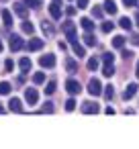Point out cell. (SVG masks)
Segmentation results:
<instances>
[{"mask_svg": "<svg viewBox=\"0 0 139 149\" xmlns=\"http://www.w3.org/2000/svg\"><path fill=\"white\" fill-rule=\"evenodd\" d=\"M61 31L66 33V37H68V41L74 45L76 41H78V37H76V25L72 23V21H66L64 25H61Z\"/></svg>", "mask_w": 139, "mask_h": 149, "instance_id": "cell-1", "label": "cell"}, {"mask_svg": "<svg viewBox=\"0 0 139 149\" xmlns=\"http://www.w3.org/2000/svg\"><path fill=\"white\" fill-rule=\"evenodd\" d=\"M88 94H90V96H100V94H102V84H100L96 78H92V80L88 82Z\"/></svg>", "mask_w": 139, "mask_h": 149, "instance_id": "cell-2", "label": "cell"}, {"mask_svg": "<svg viewBox=\"0 0 139 149\" xmlns=\"http://www.w3.org/2000/svg\"><path fill=\"white\" fill-rule=\"evenodd\" d=\"M23 47H25L23 37H21V35H13V37H10V51H19V49H23Z\"/></svg>", "mask_w": 139, "mask_h": 149, "instance_id": "cell-3", "label": "cell"}, {"mask_svg": "<svg viewBox=\"0 0 139 149\" xmlns=\"http://www.w3.org/2000/svg\"><path fill=\"white\" fill-rule=\"evenodd\" d=\"M66 90L74 96V94H80L82 86H80V82H76V80H68V82H66Z\"/></svg>", "mask_w": 139, "mask_h": 149, "instance_id": "cell-4", "label": "cell"}, {"mask_svg": "<svg viewBox=\"0 0 139 149\" xmlns=\"http://www.w3.org/2000/svg\"><path fill=\"white\" fill-rule=\"evenodd\" d=\"M25 100H27L29 104H37V100H39L37 90H35V88H27V90H25Z\"/></svg>", "mask_w": 139, "mask_h": 149, "instance_id": "cell-5", "label": "cell"}, {"mask_svg": "<svg viewBox=\"0 0 139 149\" xmlns=\"http://www.w3.org/2000/svg\"><path fill=\"white\" fill-rule=\"evenodd\" d=\"M39 63H41V68H53V65H55V55H51V53L41 55Z\"/></svg>", "mask_w": 139, "mask_h": 149, "instance_id": "cell-6", "label": "cell"}, {"mask_svg": "<svg viewBox=\"0 0 139 149\" xmlns=\"http://www.w3.org/2000/svg\"><path fill=\"white\" fill-rule=\"evenodd\" d=\"M49 15H51V19H53V21H59V19H61L59 2H51V6H49Z\"/></svg>", "mask_w": 139, "mask_h": 149, "instance_id": "cell-7", "label": "cell"}, {"mask_svg": "<svg viewBox=\"0 0 139 149\" xmlns=\"http://www.w3.org/2000/svg\"><path fill=\"white\" fill-rule=\"evenodd\" d=\"M100 108H98V104H92V102H84L82 104V112L84 114H96Z\"/></svg>", "mask_w": 139, "mask_h": 149, "instance_id": "cell-8", "label": "cell"}, {"mask_svg": "<svg viewBox=\"0 0 139 149\" xmlns=\"http://www.w3.org/2000/svg\"><path fill=\"white\" fill-rule=\"evenodd\" d=\"M13 10H15L21 19H25V17L29 15V10H27V6H25V2H17V4L13 6Z\"/></svg>", "mask_w": 139, "mask_h": 149, "instance_id": "cell-9", "label": "cell"}, {"mask_svg": "<svg viewBox=\"0 0 139 149\" xmlns=\"http://www.w3.org/2000/svg\"><path fill=\"white\" fill-rule=\"evenodd\" d=\"M25 47H27L29 51H39V49L43 47V39H31Z\"/></svg>", "mask_w": 139, "mask_h": 149, "instance_id": "cell-10", "label": "cell"}, {"mask_svg": "<svg viewBox=\"0 0 139 149\" xmlns=\"http://www.w3.org/2000/svg\"><path fill=\"white\" fill-rule=\"evenodd\" d=\"M135 94H137V84H129V86L125 88V92H123V98H125V100H131Z\"/></svg>", "mask_w": 139, "mask_h": 149, "instance_id": "cell-11", "label": "cell"}, {"mask_svg": "<svg viewBox=\"0 0 139 149\" xmlns=\"http://www.w3.org/2000/svg\"><path fill=\"white\" fill-rule=\"evenodd\" d=\"M8 108H10L13 112H23V102H21L19 98H10V102H8Z\"/></svg>", "mask_w": 139, "mask_h": 149, "instance_id": "cell-12", "label": "cell"}, {"mask_svg": "<svg viewBox=\"0 0 139 149\" xmlns=\"http://www.w3.org/2000/svg\"><path fill=\"white\" fill-rule=\"evenodd\" d=\"M102 6H104V13H108V15H117V4L112 2V0H106Z\"/></svg>", "mask_w": 139, "mask_h": 149, "instance_id": "cell-13", "label": "cell"}, {"mask_svg": "<svg viewBox=\"0 0 139 149\" xmlns=\"http://www.w3.org/2000/svg\"><path fill=\"white\" fill-rule=\"evenodd\" d=\"M115 74V65L110 63V61H104V68H102V76H106V78H110Z\"/></svg>", "mask_w": 139, "mask_h": 149, "instance_id": "cell-14", "label": "cell"}, {"mask_svg": "<svg viewBox=\"0 0 139 149\" xmlns=\"http://www.w3.org/2000/svg\"><path fill=\"white\" fill-rule=\"evenodd\" d=\"M0 17H2V21H4V25H6V27H10V25H13V15H10V10H6V8H4L2 13H0Z\"/></svg>", "mask_w": 139, "mask_h": 149, "instance_id": "cell-15", "label": "cell"}, {"mask_svg": "<svg viewBox=\"0 0 139 149\" xmlns=\"http://www.w3.org/2000/svg\"><path fill=\"white\" fill-rule=\"evenodd\" d=\"M80 25H82V29H84V31H92V29H94V23H92L90 19H86V17H84V19H80Z\"/></svg>", "mask_w": 139, "mask_h": 149, "instance_id": "cell-16", "label": "cell"}, {"mask_svg": "<svg viewBox=\"0 0 139 149\" xmlns=\"http://www.w3.org/2000/svg\"><path fill=\"white\" fill-rule=\"evenodd\" d=\"M82 39H84V43H86V45H90V47H92V45H96V39H94V35H92L90 31H86V35H84Z\"/></svg>", "mask_w": 139, "mask_h": 149, "instance_id": "cell-17", "label": "cell"}, {"mask_svg": "<svg viewBox=\"0 0 139 149\" xmlns=\"http://www.w3.org/2000/svg\"><path fill=\"white\" fill-rule=\"evenodd\" d=\"M112 45H115L117 49H123V47H125V37H123V35H117V37L112 39Z\"/></svg>", "mask_w": 139, "mask_h": 149, "instance_id": "cell-18", "label": "cell"}, {"mask_svg": "<svg viewBox=\"0 0 139 149\" xmlns=\"http://www.w3.org/2000/svg\"><path fill=\"white\" fill-rule=\"evenodd\" d=\"M19 65H21V70H23V72H29L33 63H31V59H29V57H23V59L19 61Z\"/></svg>", "mask_w": 139, "mask_h": 149, "instance_id": "cell-19", "label": "cell"}, {"mask_svg": "<svg viewBox=\"0 0 139 149\" xmlns=\"http://www.w3.org/2000/svg\"><path fill=\"white\" fill-rule=\"evenodd\" d=\"M66 70H68L70 74H76V72H78V63H76L74 59H68V61H66Z\"/></svg>", "mask_w": 139, "mask_h": 149, "instance_id": "cell-20", "label": "cell"}, {"mask_svg": "<svg viewBox=\"0 0 139 149\" xmlns=\"http://www.w3.org/2000/svg\"><path fill=\"white\" fill-rule=\"evenodd\" d=\"M74 53H76V55H78V59H80V57H84V55H86V49H84L82 45H78V41H76V43H74Z\"/></svg>", "mask_w": 139, "mask_h": 149, "instance_id": "cell-21", "label": "cell"}, {"mask_svg": "<svg viewBox=\"0 0 139 149\" xmlns=\"http://www.w3.org/2000/svg\"><path fill=\"white\" fill-rule=\"evenodd\" d=\"M10 84L8 82H0V94H2V96H6V94H10Z\"/></svg>", "mask_w": 139, "mask_h": 149, "instance_id": "cell-22", "label": "cell"}, {"mask_svg": "<svg viewBox=\"0 0 139 149\" xmlns=\"http://www.w3.org/2000/svg\"><path fill=\"white\" fill-rule=\"evenodd\" d=\"M119 27H121V29H125V31H129V29H131V19L123 17V19L119 21Z\"/></svg>", "mask_w": 139, "mask_h": 149, "instance_id": "cell-23", "label": "cell"}, {"mask_svg": "<svg viewBox=\"0 0 139 149\" xmlns=\"http://www.w3.org/2000/svg\"><path fill=\"white\" fill-rule=\"evenodd\" d=\"M43 82H45V74L43 72H37L33 76V84H43Z\"/></svg>", "mask_w": 139, "mask_h": 149, "instance_id": "cell-24", "label": "cell"}, {"mask_svg": "<svg viewBox=\"0 0 139 149\" xmlns=\"http://www.w3.org/2000/svg\"><path fill=\"white\" fill-rule=\"evenodd\" d=\"M102 94H104V98H112L115 96V90H112V86H104V90H102Z\"/></svg>", "mask_w": 139, "mask_h": 149, "instance_id": "cell-25", "label": "cell"}, {"mask_svg": "<svg viewBox=\"0 0 139 149\" xmlns=\"http://www.w3.org/2000/svg\"><path fill=\"white\" fill-rule=\"evenodd\" d=\"M55 88H57V86H55V82H53V80H51V82H47V86H45V94H53V92H55Z\"/></svg>", "mask_w": 139, "mask_h": 149, "instance_id": "cell-26", "label": "cell"}, {"mask_svg": "<svg viewBox=\"0 0 139 149\" xmlns=\"http://www.w3.org/2000/svg\"><path fill=\"white\" fill-rule=\"evenodd\" d=\"M23 31H25V33H29V35H31V33H33V31H35V27H33V25H31V23H29V21H25V23H23Z\"/></svg>", "mask_w": 139, "mask_h": 149, "instance_id": "cell-27", "label": "cell"}, {"mask_svg": "<svg viewBox=\"0 0 139 149\" xmlns=\"http://www.w3.org/2000/svg\"><path fill=\"white\" fill-rule=\"evenodd\" d=\"M112 29H115V23H110V21L108 23H102V33H110Z\"/></svg>", "mask_w": 139, "mask_h": 149, "instance_id": "cell-28", "label": "cell"}, {"mask_svg": "<svg viewBox=\"0 0 139 149\" xmlns=\"http://www.w3.org/2000/svg\"><path fill=\"white\" fill-rule=\"evenodd\" d=\"M25 4H29V6H33V8H39L41 6V0H23Z\"/></svg>", "mask_w": 139, "mask_h": 149, "instance_id": "cell-29", "label": "cell"}, {"mask_svg": "<svg viewBox=\"0 0 139 149\" xmlns=\"http://www.w3.org/2000/svg\"><path fill=\"white\" fill-rule=\"evenodd\" d=\"M96 68H98V59L96 57H90L88 59V70H96Z\"/></svg>", "mask_w": 139, "mask_h": 149, "instance_id": "cell-30", "label": "cell"}, {"mask_svg": "<svg viewBox=\"0 0 139 149\" xmlns=\"http://www.w3.org/2000/svg\"><path fill=\"white\" fill-rule=\"evenodd\" d=\"M74 108H76V100H74V98H70V100L66 102V110H68V112H72Z\"/></svg>", "mask_w": 139, "mask_h": 149, "instance_id": "cell-31", "label": "cell"}, {"mask_svg": "<svg viewBox=\"0 0 139 149\" xmlns=\"http://www.w3.org/2000/svg\"><path fill=\"white\" fill-rule=\"evenodd\" d=\"M13 68H15L13 59H6V61H4V72H8V74H10V72H13Z\"/></svg>", "mask_w": 139, "mask_h": 149, "instance_id": "cell-32", "label": "cell"}, {"mask_svg": "<svg viewBox=\"0 0 139 149\" xmlns=\"http://www.w3.org/2000/svg\"><path fill=\"white\" fill-rule=\"evenodd\" d=\"M92 17L94 19H100L102 17V8H92Z\"/></svg>", "mask_w": 139, "mask_h": 149, "instance_id": "cell-33", "label": "cell"}, {"mask_svg": "<svg viewBox=\"0 0 139 149\" xmlns=\"http://www.w3.org/2000/svg\"><path fill=\"white\" fill-rule=\"evenodd\" d=\"M102 61H110V63H112V61H115V55H112V53H104V55H102Z\"/></svg>", "mask_w": 139, "mask_h": 149, "instance_id": "cell-34", "label": "cell"}, {"mask_svg": "<svg viewBox=\"0 0 139 149\" xmlns=\"http://www.w3.org/2000/svg\"><path fill=\"white\" fill-rule=\"evenodd\" d=\"M43 31H45L47 35H51V33H53V29H51V25H49V23H43Z\"/></svg>", "mask_w": 139, "mask_h": 149, "instance_id": "cell-35", "label": "cell"}, {"mask_svg": "<svg viewBox=\"0 0 139 149\" xmlns=\"http://www.w3.org/2000/svg\"><path fill=\"white\" fill-rule=\"evenodd\" d=\"M66 15H68V17H74V15H76V8H74V6H68V8H66Z\"/></svg>", "mask_w": 139, "mask_h": 149, "instance_id": "cell-36", "label": "cell"}, {"mask_svg": "<svg viewBox=\"0 0 139 149\" xmlns=\"http://www.w3.org/2000/svg\"><path fill=\"white\" fill-rule=\"evenodd\" d=\"M125 6H137V0H123Z\"/></svg>", "mask_w": 139, "mask_h": 149, "instance_id": "cell-37", "label": "cell"}, {"mask_svg": "<svg viewBox=\"0 0 139 149\" xmlns=\"http://www.w3.org/2000/svg\"><path fill=\"white\" fill-rule=\"evenodd\" d=\"M88 6V0H78V8H86Z\"/></svg>", "mask_w": 139, "mask_h": 149, "instance_id": "cell-38", "label": "cell"}, {"mask_svg": "<svg viewBox=\"0 0 139 149\" xmlns=\"http://www.w3.org/2000/svg\"><path fill=\"white\" fill-rule=\"evenodd\" d=\"M131 55H133L131 51H127V49H123V57H125V59H131Z\"/></svg>", "mask_w": 139, "mask_h": 149, "instance_id": "cell-39", "label": "cell"}, {"mask_svg": "<svg viewBox=\"0 0 139 149\" xmlns=\"http://www.w3.org/2000/svg\"><path fill=\"white\" fill-rule=\"evenodd\" d=\"M135 76L139 78V61H137V68H135Z\"/></svg>", "mask_w": 139, "mask_h": 149, "instance_id": "cell-40", "label": "cell"}, {"mask_svg": "<svg viewBox=\"0 0 139 149\" xmlns=\"http://www.w3.org/2000/svg\"><path fill=\"white\" fill-rule=\"evenodd\" d=\"M2 112H4V106H2V104H0V114H2Z\"/></svg>", "mask_w": 139, "mask_h": 149, "instance_id": "cell-41", "label": "cell"}, {"mask_svg": "<svg viewBox=\"0 0 139 149\" xmlns=\"http://www.w3.org/2000/svg\"><path fill=\"white\" fill-rule=\"evenodd\" d=\"M135 21H137V27H139V15H137V17H135Z\"/></svg>", "mask_w": 139, "mask_h": 149, "instance_id": "cell-42", "label": "cell"}, {"mask_svg": "<svg viewBox=\"0 0 139 149\" xmlns=\"http://www.w3.org/2000/svg\"><path fill=\"white\" fill-rule=\"evenodd\" d=\"M2 49H4V45H2V41H0V51H2Z\"/></svg>", "mask_w": 139, "mask_h": 149, "instance_id": "cell-43", "label": "cell"}, {"mask_svg": "<svg viewBox=\"0 0 139 149\" xmlns=\"http://www.w3.org/2000/svg\"><path fill=\"white\" fill-rule=\"evenodd\" d=\"M53 2H61V0H53Z\"/></svg>", "mask_w": 139, "mask_h": 149, "instance_id": "cell-44", "label": "cell"}]
</instances>
